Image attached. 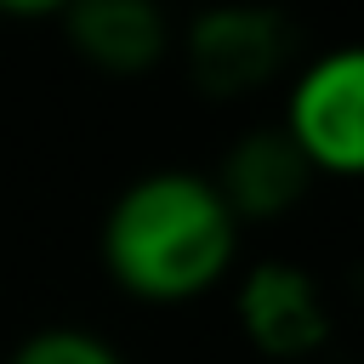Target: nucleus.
<instances>
[{"label":"nucleus","mask_w":364,"mask_h":364,"mask_svg":"<svg viewBox=\"0 0 364 364\" xmlns=\"http://www.w3.org/2000/svg\"><path fill=\"white\" fill-rule=\"evenodd\" d=\"M68 0H0L6 17H63Z\"/></svg>","instance_id":"8"},{"label":"nucleus","mask_w":364,"mask_h":364,"mask_svg":"<svg viewBox=\"0 0 364 364\" xmlns=\"http://www.w3.org/2000/svg\"><path fill=\"white\" fill-rule=\"evenodd\" d=\"M239 216L199 171H142L102 216V273L142 307H182L210 296L239 262Z\"/></svg>","instance_id":"1"},{"label":"nucleus","mask_w":364,"mask_h":364,"mask_svg":"<svg viewBox=\"0 0 364 364\" xmlns=\"http://www.w3.org/2000/svg\"><path fill=\"white\" fill-rule=\"evenodd\" d=\"M233 313H239L245 341L273 364H301L324 353L336 330L324 284L296 262H256L233 290Z\"/></svg>","instance_id":"4"},{"label":"nucleus","mask_w":364,"mask_h":364,"mask_svg":"<svg viewBox=\"0 0 364 364\" xmlns=\"http://www.w3.org/2000/svg\"><path fill=\"white\" fill-rule=\"evenodd\" d=\"M63 34L68 51L102 80H142L176 46L171 11L159 0H68Z\"/></svg>","instance_id":"5"},{"label":"nucleus","mask_w":364,"mask_h":364,"mask_svg":"<svg viewBox=\"0 0 364 364\" xmlns=\"http://www.w3.org/2000/svg\"><path fill=\"white\" fill-rule=\"evenodd\" d=\"M279 131L307 159L313 176L353 182L364 176V51L330 46L313 63H301L284 85V119Z\"/></svg>","instance_id":"2"},{"label":"nucleus","mask_w":364,"mask_h":364,"mask_svg":"<svg viewBox=\"0 0 364 364\" xmlns=\"http://www.w3.org/2000/svg\"><path fill=\"white\" fill-rule=\"evenodd\" d=\"M210 182H216L222 205L239 216V228H245V222H279V216H290L301 205L313 171H307V159L290 148V136L279 125H256V131H245V136L228 142V154H222V165H216Z\"/></svg>","instance_id":"6"},{"label":"nucleus","mask_w":364,"mask_h":364,"mask_svg":"<svg viewBox=\"0 0 364 364\" xmlns=\"http://www.w3.org/2000/svg\"><path fill=\"white\" fill-rule=\"evenodd\" d=\"M182 63L199 91L210 97H250L279 80L290 63V23L256 0H216L188 17Z\"/></svg>","instance_id":"3"},{"label":"nucleus","mask_w":364,"mask_h":364,"mask_svg":"<svg viewBox=\"0 0 364 364\" xmlns=\"http://www.w3.org/2000/svg\"><path fill=\"white\" fill-rule=\"evenodd\" d=\"M6 364H125V353L85 324H40L11 347Z\"/></svg>","instance_id":"7"}]
</instances>
